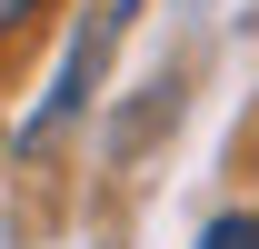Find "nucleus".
<instances>
[{
    "label": "nucleus",
    "instance_id": "f257e3e1",
    "mask_svg": "<svg viewBox=\"0 0 259 249\" xmlns=\"http://www.w3.org/2000/svg\"><path fill=\"white\" fill-rule=\"evenodd\" d=\"M130 10V0H120ZM120 10H100V20H80V40H70V60H60V80H50V100L30 110V140H50V130L90 100V70H100V50H110V30H120Z\"/></svg>",
    "mask_w": 259,
    "mask_h": 249
},
{
    "label": "nucleus",
    "instance_id": "7ed1b4c3",
    "mask_svg": "<svg viewBox=\"0 0 259 249\" xmlns=\"http://www.w3.org/2000/svg\"><path fill=\"white\" fill-rule=\"evenodd\" d=\"M30 10H40V0H0V30H20V20H30Z\"/></svg>",
    "mask_w": 259,
    "mask_h": 249
},
{
    "label": "nucleus",
    "instance_id": "f03ea898",
    "mask_svg": "<svg viewBox=\"0 0 259 249\" xmlns=\"http://www.w3.org/2000/svg\"><path fill=\"white\" fill-rule=\"evenodd\" d=\"M199 249H259V219H220V229H209Z\"/></svg>",
    "mask_w": 259,
    "mask_h": 249
}]
</instances>
